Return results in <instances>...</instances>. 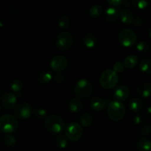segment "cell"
Masks as SVG:
<instances>
[{
    "mask_svg": "<svg viewBox=\"0 0 151 151\" xmlns=\"http://www.w3.org/2000/svg\"><path fill=\"white\" fill-rule=\"evenodd\" d=\"M107 113L112 121H119L124 118L126 113V108L123 103L119 101H113L109 104Z\"/></svg>",
    "mask_w": 151,
    "mask_h": 151,
    "instance_id": "cell-1",
    "label": "cell"
},
{
    "mask_svg": "<svg viewBox=\"0 0 151 151\" xmlns=\"http://www.w3.org/2000/svg\"><path fill=\"white\" fill-rule=\"evenodd\" d=\"M46 129L52 134L58 135L64 129V120L58 115H51L47 117L44 121Z\"/></svg>",
    "mask_w": 151,
    "mask_h": 151,
    "instance_id": "cell-2",
    "label": "cell"
},
{
    "mask_svg": "<svg viewBox=\"0 0 151 151\" xmlns=\"http://www.w3.org/2000/svg\"><path fill=\"white\" fill-rule=\"evenodd\" d=\"M19 127L17 118L10 114H5L0 117V130L7 134L14 133Z\"/></svg>",
    "mask_w": 151,
    "mask_h": 151,
    "instance_id": "cell-3",
    "label": "cell"
},
{
    "mask_svg": "<svg viewBox=\"0 0 151 151\" xmlns=\"http://www.w3.org/2000/svg\"><path fill=\"white\" fill-rule=\"evenodd\" d=\"M119 78L118 75L114 70L108 69L101 74L100 78V85L106 90L114 88L117 84Z\"/></svg>",
    "mask_w": 151,
    "mask_h": 151,
    "instance_id": "cell-4",
    "label": "cell"
},
{
    "mask_svg": "<svg viewBox=\"0 0 151 151\" xmlns=\"http://www.w3.org/2000/svg\"><path fill=\"white\" fill-rule=\"evenodd\" d=\"M92 90L93 86L91 81L86 78H82L76 83L74 91L78 98L85 99L91 95Z\"/></svg>",
    "mask_w": 151,
    "mask_h": 151,
    "instance_id": "cell-5",
    "label": "cell"
},
{
    "mask_svg": "<svg viewBox=\"0 0 151 151\" xmlns=\"http://www.w3.org/2000/svg\"><path fill=\"white\" fill-rule=\"evenodd\" d=\"M118 41L123 47H132L137 43V36L134 30L125 28L119 32L118 36Z\"/></svg>",
    "mask_w": 151,
    "mask_h": 151,
    "instance_id": "cell-6",
    "label": "cell"
},
{
    "mask_svg": "<svg viewBox=\"0 0 151 151\" xmlns=\"http://www.w3.org/2000/svg\"><path fill=\"white\" fill-rule=\"evenodd\" d=\"M83 129L80 124L77 122H71L65 129V135L68 139L72 142H77L82 137Z\"/></svg>",
    "mask_w": 151,
    "mask_h": 151,
    "instance_id": "cell-7",
    "label": "cell"
},
{
    "mask_svg": "<svg viewBox=\"0 0 151 151\" xmlns=\"http://www.w3.org/2000/svg\"><path fill=\"white\" fill-rule=\"evenodd\" d=\"M73 44V37L69 32H61L58 35L55 44L60 50H67Z\"/></svg>",
    "mask_w": 151,
    "mask_h": 151,
    "instance_id": "cell-8",
    "label": "cell"
},
{
    "mask_svg": "<svg viewBox=\"0 0 151 151\" xmlns=\"http://www.w3.org/2000/svg\"><path fill=\"white\" fill-rule=\"evenodd\" d=\"M68 65V60L66 56L62 55H57L52 59L50 62V67L54 71L60 73L64 70Z\"/></svg>",
    "mask_w": 151,
    "mask_h": 151,
    "instance_id": "cell-9",
    "label": "cell"
},
{
    "mask_svg": "<svg viewBox=\"0 0 151 151\" xmlns=\"http://www.w3.org/2000/svg\"><path fill=\"white\" fill-rule=\"evenodd\" d=\"M32 113V107L27 102H22L16 106L15 114L19 118H28L31 116Z\"/></svg>",
    "mask_w": 151,
    "mask_h": 151,
    "instance_id": "cell-10",
    "label": "cell"
},
{
    "mask_svg": "<svg viewBox=\"0 0 151 151\" xmlns=\"http://www.w3.org/2000/svg\"><path fill=\"white\" fill-rule=\"evenodd\" d=\"M16 96L13 93H6L1 97V105L7 110H11L16 105Z\"/></svg>",
    "mask_w": 151,
    "mask_h": 151,
    "instance_id": "cell-11",
    "label": "cell"
},
{
    "mask_svg": "<svg viewBox=\"0 0 151 151\" xmlns=\"http://www.w3.org/2000/svg\"><path fill=\"white\" fill-rule=\"evenodd\" d=\"M130 95V90L127 86L120 85L116 88L114 91V97L117 100H126Z\"/></svg>",
    "mask_w": 151,
    "mask_h": 151,
    "instance_id": "cell-12",
    "label": "cell"
},
{
    "mask_svg": "<svg viewBox=\"0 0 151 151\" xmlns=\"http://www.w3.org/2000/svg\"><path fill=\"white\" fill-rule=\"evenodd\" d=\"M106 105H107V101L102 99V98L95 97L91 99V102H90L91 108L94 110V111H97V112L103 110L106 107Z\"/></svg>",
    "mask_w": 151,
    "mask_h": 151,
    "instance_id": "cell-13",
    "label": "cell"
},
{
    "mask_svg": "<svg viewBox=\"0 0 151 151\" xmlns=\"http://www.w3.org/2000/svg\"><path fill=\"white\" fill-rule=\"evenodd\" d=\"M137 94L142 98H148L151 96V84L144 82L140 84L137 89Z\"/></svg>",
    "mask_w": 151,
    "mask_h": 151,
    "instance_id": "cell-14",
    "label": "cell"
},
{
    "mask_svg": "<svg viewBox=\"0 0 151 151\" xmlns=\"http://www.w3.org/2000/svg\"><path fill=\"white\" fill-rule=\"evenodd\" d=\"M119 11L114 7H109L105 13V19L109 23H114L119 18Z\"/></svg>",
    "mask_w": 151,
    "mask_h": 151,
    "instance_id": "cell-15",
    "label": "cell"
},
{
    "mask_svg": "<svg viewBox=\"0 0 151 151\" xmlns=\"http://www.w3.org/2000/svg\"><path fill=\"white\" fill-rule=\"evenodd\" d=\"M143 105H144V103L141 99L134 98L129 102V109L131 112L137 113L142 109Z\"/></svg>",
    "mask_w": 151,
    "mask_h": 151,
    "instance_id": "cell-16",
    "label": "cell"
},
{
    "mask_svg": "<svg viewBox=\"0 0 151 151\" xmlns=\"http://www.w3.org/2000/svg\"><path fill=\"white\" fill-rule=\"evenodd\" d=\"M69 107L71 112L74 113H78L83 109V104L79 98H73L69 101Z\"/></svg>",
    "mask_w": 151,
    "mask_h": 151,
    "instance_id": "cell-17",
    "label": "cell"
},
{
    "mask_svg": "<svg viewBox=\"0 0 151 151\" xmlns=\"http://www.w3.org/2000/svg\"><path fill=\"white\" fill-rule=\"evenodd\" d=\"M119 17H120L122 23L125 24V25H130V24L133 23L134 20V16L133 13L127 9H124L120 12Z\"/></svg>",
    "mask_w": 151,
    "mask_h": 151,
    "instance_id": "cell-18",
    "label": "cell"
},
{
    "mask_svg": "<svg viewBox=\"0 0 151 151\" xmlns=\"http://www.w3.org/2000/svg\"><path fill=\"white\" fill-rule=\"evenodd\" d=\"M138 151H151V141L145 138L139 139L137 143Z\"/></svg>",
    "mask_w": 151,
    "mask_h": 151,
    "instance_id": "cell-19",
    "label": "cell"
},
{
    "mask_svg": "<svg viewBox=\"0 0 151 151\" xmlns=\"http://www.w3.org/2000/svg\"><path fill=\"white\" fill-rule=\"evenodd\" d=\"M83 42L84 46L87 48H93L97 44V38L94 34L88 33L83 37Z\"/></svg>",
    "mask_w": 151,
    "mask_h": 151,
    "instance_id": "cell-20",
    "label": "cell"
},
{
    "mask_svg": "<svg viewBox=\"0 0 151 151\" xmlns=\"http://www.w3.org/2000/svg\"><path fill=\"white\" fill-rule=\"evenodd\" d=\"M139 68L142 72L146 74H151V59L143 58L140 60Z\"/></svg>",
    "mask_w": 151,
    "mask_h": 151,
    "instance_id": "cell-21",
    "label": "cell"
},
{
    "mask_svg": "<svg viewBox=\"0 0 151 151\" xmlns=\"http://www.w3.org/2000/svg\"><path fill=\"white\" fill-rule=\"evenodd\" d=\"M139 62V58L138 56H136V55H130L128 56L124 60V65L126 68H134V67L137 66V65Z\"/></svg>",
    "mask_w": 151,
    "mask_h": 151,
    "instance_id": "cell-22",
    "label": "cell"
},
{
    "mask_svg": "<svg viewBox=\"0 0 151 151\" xmlns=\"http://www.w3.org/2000/svg\"><path fill=\"white\" fill-rule=\"evenodd\" d=\"M38 81H39L41 84H46L50 83V81L52 79V75L51 74V73L49 72L47 70H44L39 74L38 76Z\"/></svg>",
    "mask_w": 151,
    "mask_h": 151,
    "instance_id": "cell-23",
    "label": "cell"
},
{
    "mask_svg": "<svg viewBox=\"0 0 151 151\" xmlns=\"http://www.w3.org/2000/svg\"><path fill=\"white\" fill-rule=\"evenodd\" d=\"M92 122L93 117L91 116V114L87 113L82 114L81 118H80V123H81V125H82L83 127H89V126L92 124Z\"/></svg>",
    "mask_w": 151,
    "mask_h": 151,
    "instance_id": "cell-24",
    "label": "cell"
},
{
    "mask_svg": "<svg viewBox=\"0 0 151 151\" xmlns=\"http://www.w3.org/2000/svg\"><path fill=\"white\" fill-rule=\"evenodd\" d=\"M103 7L100 4H94L91 6L89 9V15L93 18H98L101 16L103 13Z\"/></svg>",
    "mask_w": 151,
    "mask_h": 151,
    "instance_id": "cell-25",
    "label": "cell"
},
{
    "mask_svg": "<svg viewBox=\"0 0 151 151\" xmlns=\"http://www.w3.org/2000/svg\"><path fill=\"white\" fill-rule=\"evenodd\" d=\"M133 5L136 9L144 10L149 5L148 0H133Z\"/></svg>",
    "mask_w": 151,
    "mask_h": 151,
    "instance_id": "cell-26",
    "label": "cell"
},
{
    "mask_svg": "<svg viewBox=\"0 0 151 151\" xmlns=\"http://www.w3.org/2000/svg\"><path fill=\"white\" fill-rule=\"evenodd\" d=\"M58 25L60 28L63 29H66L70 25V19L66 15H63L59 18L58 20Z\"/></svg>",
    "mask_w": 151,
    "mask_h": 151,
    "instance_id": "cell-27",
    "label": "cell"
},
{
    "mask_svg": "<svg viewBox=\"0 0 151 151\" xmlns=\"http://www.w3.org/2000/svg\"><path fill=\"white\" fill-rule=\"evenodd\" d=\"M55 144L60 148H66L68 145L67 138L63 135H59L56 137Z\"/></svg>",
    "mask_w": 151,
    "mask_h": 151,
    "instance_id": "cell-28",
    "label": "cell"
},
{
    "mask_svg": "<svg viewBox=\"0 0 151 151\" xmlns=\"http://www.w3.org/2000/svg\"><path fill=\"white\" fill-rule=\"evenodd\" d=\"M4 142L7 147H14L15 145L16 144L17 140H16L15 136H12V135L10 134H8L7 135V136H4Z\"/></svg>",
    "mask_w": 151,
    "mask_h": 151,
    "instance_id": "cell-29",
    "label": "cell"
},
{
    "mask_svg": "<svg viewBox=\"0 0 151 151\" xmlns=\"http://www.w3.org/2000/svg\"><path fill=\"white\" fill-rule=\"evenodd\" d=\"M10 87H11L12 90L15 93H19L23 87V83L21 80L19 79H15L10 84Z\"/></svg>",
    "mask_w": 151,
    "mask_h": 151,
    "instance_id": "cell-30",
    "label": "cell"
},
{
    "mask_svg": "<svg viewBox=\"0 0 151 151\" xmlns=\"http://www.w3.org/2000/svg\"><path fill=\"white\" fill-rule=\"evenodd\" d=\"M34 115L38 119H44L47 116V111L43 108H36L34 110Z\"/></svg>",
    "mask_w": 151,
    "mask_h": 151,
    "instance_id": "cell-31",
    "label": "cell"
},
{
    "mask_svg": "<svg viewBox=\"0 0 151 151\" xmlns=\"http://www.w3.org/2000/svg\"><path fill=\"white\" fill-rule=\"evenodd\" d=\"M137 49L139 52H140V53H147V52L148 51V49H149L148 44L145 41H139V42L137 44Z\"/></svg>",
    "mask_w": 151,
    "mask_h": 151,
    "instance_id": "cell-32",
    "label": "cell"
},
{
    "mask_svg": "<svg viewBox=\"0 0 151 151\" xmlns=\"http://www.w3.org/2000/svg\"><path fill=\"white\" fill-rule=\"evenodd\" d=\"M114 70L118 73H122L123 72L124 70H125V65L124 63L122 62H116V63L114 65Z\"/></svg>",
    "mask_w": 151,
    "mask_h": 151,
    "instance_id": "cell-33",
    "label": "cell"
},
{
    "mask_svg": "<svg viewBox=\"0 0 151 151\" xmlns=\"http://www.w3.org/2000/svg\"><path fill=\"white\" fill-rule=\"evenodd\" d=\"M141 133L143 136H148L151 133V127L150 125H145L142 127Z\"/></svg>",
    "mask_w": 151,
    "mask_h": 151,
    "instance_id": "cell-34",
    "label": "cell"
},
{
    "mask_svg": "<svg viewBox=\"0 0 151 151\" xmlns=\"http://www.w3.org/2000/svg\"><path fill=\"white\" fill-rule=\"evenodd\" d=\"M107 2L109 4H111L113 7H116V6L120 5L121 4H122V2L124 1V0H106Z\"/></svg>",
    "mask_w": 151,
    "mask_h": 151,
    "instance_id": "cell-35",
    "label": "cell"
},
{
    "mask_svg": "<svg viewBox=\"0 0 151 151\" xmlns=\"http://www.w3.org/2000/svg\"><path fill=\"white\" fill-rule=\"evenodd\" d=\"M143 121V118L141 115H136L134 118V122L136 124H140Z\"/></svg>",
    "mask_w": 151,
    "mask_h": 151,
    "instance_id": "cell-36",
    "label": "cell"
},
{
    "mask_svg": "<svg viewBox=\"0 0 151 151\" xmlns=\"http://www.w3.org/2000/svg\"><path fill=\"white\" fill-rule=\"evenodd\" d=\"M133 23L135 25H137V26H139V25H142L143 24V21L142 19H140V18L137 17V18H134V20Z\"/></svg>",
    "mask_w": 151,
    "mask_h": 151,
    "instance_id": "cell-37",
    "label": "cell"
},
{
    "mask_svg": "<svg viewBox=\"0 0 151 151\" xmlns=\"http://www.w3.org/2000/svg\"><path fill=\"white\" fill-rule=\"evenodd\" d=\"M55 81H57V82H62L64 80V77H63L62 74H58L57 76H55Z\"/></svg>",
    "mask_w": 151,
    "mask_h": 151,
    "instance_id": "cell-38",
    "label": "cell"
},
{
    "mask_svg": "<svg viewBox=\"0 0 151 151\" xmlns=\"http://www.w3.org/2000/svg\"><path fill=\"white\" fill-rule=\"evenodd\" d=\"M146 115H147L148 118H151V106L148 107L146 110Z\"/></svg>",
    "mask_w": 151,
    "mask_h": 151,
    "instance_id": "cell-39",
    "label": "cell"
},
{
    "mask_svg": "<svg viewBox=\"0 0 151 151\" xmlns=\"http://www.w3.org/2000/svg\"><path fill=\"white\" fill-rule=\"evenodd\" d=\"M149 36H150V37L151 38V28H150V30H149Z\"/></svg>",
    "mask_w": 151,
    "mask_h": 151,
    "instance_id": "cell-40",
    "label": "cell"
},
{
    "mask_svg": "<svg viewBox=\"0 0 151 151\" xmlns=\"http://www.w3.org/2000/svg\"><path fill=\"white\" fill-rule=\"evenodd\" d=\"M1 105H0V112H1Z\"/></svg>",
    "mask_w": 151,
    "mask_h": 151,
    "instance_id": "cell-41",
    "label": "cell"
},
{
    "mask_svg": "<svg viewBox=\"0 0 151 151\" xmlns=\"http://www.w3.org/2000/svg\"><path fill=\"white\" fill-rule=\"evenodd\" d=\"M0 96H1V90H0Z\"/></svg>",
    "mask_w": 151,
    "mask_h": 151,
    "instance_id": "cell-42",
    "label": "cell"
}]
</instances>
